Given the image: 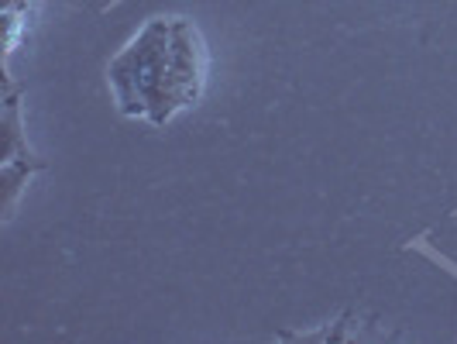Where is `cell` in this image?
<instances>
[{"label": "cell", "instance_id": "6da1fadb", "mask_svg": "<svg viewBox=\"0 0 457 344\" xmlns=\"http://www.w3.org/2000/svg\"><path fill=\"white\" fill-rule=\"evenodd\" d=\"M111 90L128 117L165 124L179 114L183 93L172 72V21H148L131 46L111 63Z\"/></svg>", "mask_w": 457, "mask_h": 344}, {"label": "cell", "instance_id": "7a4b0ae2", "mask_svg": "<svg viewBox=\"0 0 457 344\" xmlns=\"http://www.w3.org/2000/svg\"><path fill=\"white\" fill-rule=\"evenodd\" d=\"M204 42L196 35V28L183 18H172V72H176V87L183 93V104H196V96L204 90Z\"/></svg>", "mask_w": 457, "mask_h": 344}]
</instances>
